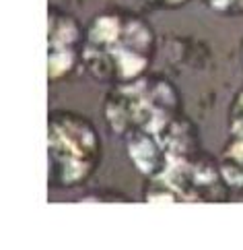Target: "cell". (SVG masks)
Returning <instances> with one entry per match:
<instances>
[{
  "mask_svg": "<svg viewBox=\"0 0 243 250\" xmlns=\"http://www.w3.org/2000/svg\"><path fill=\"white\" fill-rule=\"evenodd\" d=\"M182 114L179 89L159 73H145L128 83L112 85L103 100V118L115 137L152 132Z\"/></svg>",
  "mask_w": 243,
  "mask_h": 250,
  "instance_id": "obj_2",
  "label": "cell"
},
{
  "mask_svg": "<svg viewBox=\"0 0 243 250\" xmlns=\"http://www.w3.org/2000/svg\"><path fill=\"white\" fill-rule=\"evenodd\" d=\"M145 201L150 203H223L231 199L219 159L204 149L175 157L159 176L147 180Z\"/></svg>",
  "mask_w": 243,
  "mask_h": 250,
  "instance_id": "obj_4",
  "label": "cell"
},
{
  "mask_svg": "<svg viewBox=\"0 0 243 250\" xmlns=\"http://www.w3.org/2000/svg\"><path fill=\"white\" fill-rule=\"evenodd\" d=\"M149 8H161V11H175V8L186 6L190 0H138Z\"/></svg>",
  "mask_w": 243,
  "mask_h": 250,
  "instance_id": "obj_9",
  "label": "cell"
},
{
  "mask_svg": "<svg viewBox=\"0 0 243 250\" xmlns=\"http://www.w3.org/2000/svg\"><path fill=\"white\" fill-rule=\"evenodd\" d=\"M241 66H243V42H241Z\"/></svg>",
  "mask_w": 243,
  "mask_h": 250,
  "instance_id": "obj_11",
  "label": "cell"
},
{
  "mask_svg": "<svg viewBox=\"0 0 243 250\" xmlns=\"http://www.w3.org/2000/svg\"><path fill=\"white\" fill-rule=\"evenodd\" d=\"M83 201H132V199L122 192H93L83 196Z\"/></svg>",
  "mask_w": 243,
  "mask_h": 250,
  "instance_id": "obj_10",
  "label": "cell"
},
{
  "mask_svg": "<svg viewBox=\"0 0 243 250\" xmlns=\"http://www.w3.org/2000/svg\"><path fill=\"white\" fill-rule=\"evenodd\" d=\"M157 54V33L142 15L105 8L85 27L83 68L99 83H128L149 73Z\"/></svg>",
  "mask_w": 243,
  "mask_h": 250,
  "instance_id": "obj_1",
  "label": "cell"
},
{
  "mask_svg": "<svg viewBox=\"0 0 243 250\" xmlns=\"http://www.w3.org/2000/svg\"><path fill=\"white\" fill-rule=\"evenodd\" d=\"M208 11L223 17H239L243 15V0H202Z\"/></svg>",
  "mask_w": 243,
  "mask_h": 250,
  "instance_id": "obj_8",
  "label": "cell"
},
{
  "mask_svg": "<svg viewBox=\"0 0 243 250\" xmlns=\"http://www.w3.org/2000/svg\"><path fill=\"white\" fill-rule=\"evenodd\" d=\"M85 27L73 13L50 6L48 13V77L52 83L66 81L83 66Z\"/></svg>",
  "mask_w": 243,
  "mask_h": 250,
  "instance_id": "obj_6",
  "label": "cell"
},
{
  "mask_svg": "<svg viewBox=\"0 0 243 250\" xmlns=\"http://www.w3.org/2000/svg\"><path fill=\"white\" fill-rule=\"evenodd\" d=\"M130 162L147 180L159 176L175 157L202 149L196 124L182 112L163 128L152 132H134L124 139Z\"/></svg>",
  "mask_w": 243,
  "mask_h": 250,
  "instance_id": "obj_5",
  "label": "cell"
},
{
  "mask_svg": "<svg viewBox=\"0 0 243 250\" xmlns=\"http://www.w3.org/2000/svg\"><path fill=\"white\" fill-rule=\"evenodd\" d=\"M219 164L231 190L243 192V87L235 93L229 112V141L223 147Z\"/></svg>",
  "mask_w": 243,
  "mask_h": 250,
  "instance_id": "obj_7",
  "label": "cell"
},
{
  "mask_svg": "<svg viewBox=\"0 0 243 250\" xmlns=\"http://www.w3.org/2000/svg\"><path fill=\"white\" fill-rule=\"evenodd\" d=\"M101 137L91 120L70 110L50 112V186L60 190H73L87 184L101 164Z\"/></svg>",
  "mask_w": 243,
  "mask_h": 250,
  "instance_id": "obj_3",
  "label": "cell"
}]
</instances>
